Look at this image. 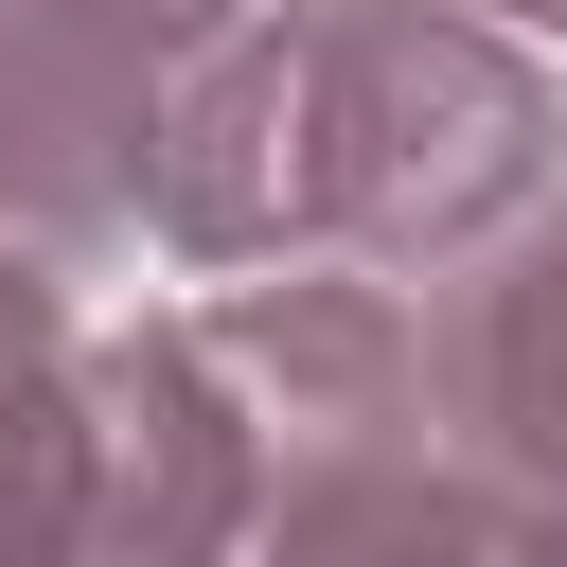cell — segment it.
Segmentation results:
<instances>
[{
	"label": "cell",
	"mask_w": 567,
	"mask_h": 567,
	"mask_svg": "<svg viewBox=\"0 0 567 567\" xmlns=\"http://www.w3.org/2000/svg\"><path fill=\"white\" fill-rule=\"evenodd\" d=\"M549 177V89L514 35L443 0H319V18H230L177 71L159 124V248L266 266V248H354V266H461L496 213Z\"/></svg>",
	"instance_id": "obj_1"
},
{
	"label": "cell",
	"mask_w": 567,
	"mask_h": 567,
	"mask_svg": "<svg viewBox=\"0 0 567 567\" xmlns=\"http://www.w3.org/2000/svg\"><path fill=\"white\" fill-rule=\"evenodd\" d=\"M496 18H567V0H496Z\"/></svg>",
	"instance_id": "obj_7"
},
{
	"label": "cell",
	"mask_w": 567,
	"mask_h": 567,
	"mask_svg": "<svg viewBox=\"0 0 567 567\" xmlns=\"http://www.w3.org/2000/svg\"><path fill=\"white\" fill-rule=\"evenodd\" d=\"M71 496H89V354L53 266L0 248V567H71Z\"/></svg>",
	"instance_id": "obj_6"
},
{
	"label": "cell",
	"mask_w": 567,
	"mask_h": 567,
	"mask_svg": "<svg viewBox=\"0 0 567 567\" xmlns=\"http://www.w3.org/2000/svg\"><path fill=\"white\" fill-rule=\"evenodd\" d=\"M213 35L230 0H0V230L124 248L159 213V124Z\"/></svg>",
	"instance_id": "obj_2"
},
{
	"label": "cell",
	"mask_w": 567,
	"mask_h": 567,
	"mask_svg": "<svg viewBox=\"0 0 567 567\" xmlns=\"http://www.w3.org/2000/svg\"><path fill=\"white\" fill-rule=\"evenodd\" d=\"M425 425H461V461L567 549V213L461 248V284L425 301Z\"/></svg>",
	"instance_id": "obj_4"
},
{
	"label": "cell",
	"mask_w": 567,
	"mask_h": 567,
	"mask_svg": "<svg viewBox=\"0 0 567 567\" xmlns=\"http://www.w3.org/2000/svg\"><path fill=\"white\" fill-rule=\"evenodd\" d=\"M266 514V425L213 372V337H106L89 354V496H71V567H213Z\"/></svg>",
	"instance_id": "obj_3"
},
{
	"label": "cell",
	"mask_w": 567,
	"mask_h": 567,
	"mask_svg": "<svg viewBox=\"0 0 567 567\" xmlns=\"http://www.w3.org/2000/svg\"><path fill=\"white\" fill-rule=\"evenodd\" d=\"M266 532L248 567H567L478 461H425V425H354V443H301L266 461Z\"/></svg>",
	"instance_id": "obj_5"
}]
</instances>
